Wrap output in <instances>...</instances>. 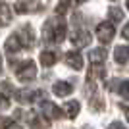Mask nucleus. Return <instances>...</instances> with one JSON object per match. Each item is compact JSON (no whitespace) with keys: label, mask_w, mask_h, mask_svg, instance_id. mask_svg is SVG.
I'll return each instance as SVG.
<instances>
[{"label":"nucleus","mask_w":129,"mask_h":129,"mask_svg":"<svg viewBox=\"0 0 129 129\" xmlns=\"http://www.w3.org/2000/svg\"><path fill=\"white\" fill-rule=\"evenodd\" d=\"M66 23L62 19L58 21H46V27H44V39L48 43H62L66 37Z\"/></svg>","instance_id":"1"},{"label":"nucleus","mask_w":129,"mask_h":129,"mask_svg":"<svg viewBox=\"0 0 129 129\" xmlns=\"http://www.w3.org/2000/svg\"><path fill=\"white\" fill-rule=\"evenodd\" d=\"M17 79L21 81V83H25V81H33L35 77H37V70H35V64H33L31 60H27V62H23L19 68H17Z\"/></svg>","instance_id":"2"},{"label":"nucleus","mask_w":129,"mask_h":129,"mask_svg":"<svg viewBox=\"0 0 129 129\" xmlns=\"http://www.w3.org/2000/svg\"><path fill=\"white\" fill-rule=\"evenodd\" d=\"M114 33H116V29H114L112 23H108V21L100 23V25L96 27V35H98V39H100V43H104V44H108L110 41H112Z\"/></svg>","instance_id":"3"},{"label":"nucleus","mask_w":129,"mask_h":129,"mask_svg":"<svg viewBox=\"0 0 129 129\" xmlns=\"http://www.w3.org/2000/svg\"><path fill=\"white\" fill-rule=\"evenodd\" d=\"M71 41H73V46L81 48V46H87V44L91 43V35L87 31H75L71 35Z\"/></svg>","instance_id":"4"},{"label":"nucleus","mask_w":129,"mask_h":129,"mask_svg":"<svg viewBox=\"0 0 129 129\" xmlns=\"http://www.w3.org/2000/svg\"><path fill=\"white\" fill-rule=\"evenodd\" d=\"M66 62H68V66H71V68L77 70V71L83 68V56H81L79 52H68L66 54Z\"/></svg>","instance_id":"5"},{"label":"nucleus","mask_w":129,"mask_h":129,"mask_svg":"<svg viewBox=\"0 0 129 129\" xmlns=\"http://www.w3.org/2000/svg\"><path fill=\"white\" fill-rule=\"evenodd\" d=\"M54 94H58V96H66V94H70L73 91V87L70 83H66V81H58V83H54Z\"/></svg>","instance_id":"6"},{"label":"nucleus","mask_w":129,"mask_h":129,"mask_svg":"<svg viewBox=\"0 0 129 129\" xmlns=\"http://www.w3.org/2000/svg\"><path fill=\"white\" fill-rule=\"evenodd\" d=\"M114 58L118 64H127L129 62V46H118L114 50Z\"/></svg>","instance_id":"7"},{"label":"nucleus","mask_w":129,"mask_h":129,"mask_svg":"<svg viewBox=\"0 0 129 129\" xmlns=\"http://www.w3.org/2000/svg\"><path fill=\"white\" fill-rule=\"evenodd\" d=\"M104 58H106L104 48H94V50H91V54H89V60H91L92 66H102Z\"/></svg>","instance_id":"8"},{"label":"nucleus","mask_w":129,"mask_h":129,"mask_svg":"<svg viewBox=\"0 0 129 129\" xmlns=\"http://www.w3.org/2000/svg\"><path fill=\"white\" fill-rule=\"evenodd\" d=\"M12 19V12H10V6L6 4H0V27L8 25Z\"/></svg>","instance_id":"9"},{"label":"nucleus","mask_w":129,"mask_h":129,"mask_svg":"<svg viewBox=\"0 0 129 129\" xmlns=\"http://www.w3.org/2000/svg\"><path fill=\"white\" fill-rule=\"evenodd\" d=\"M56 60H58L56 52H50V50H46V52L41 54V64H43V66H52V64H56Z\"/></svg>","instance_id":"10"},{"label":"nucleus","mask_w":129,"mask_h":129,"mask_svg":"<svg viewBox=\"0 0 129 129\" xmlns=\"http://www.w3.org/2000/svg\"><path fill=\"white\" fill-rule=\"evenodd\" d=\"M41 110H43V114H46L48 118H58L60 116V110L54 106V104H50V102H44Z\"/></svg>","instance_id":"11"},{"label":"nucleus","mask_w":129,"mask_h":129,"mask_svg":"<svg viewBox=\"0 0 129 129\" xmlns=\"http://www.w3.org/2000/svg\"><path fill=\"white\" fill-rule=\"evenodd\" d=\"M66 114H68V118H75L77 114H79V102H77V100L68 102L66 104Z\"/></svg>","instance_id":"12"},{"label":"nucleus","mask_w":129,"mask_h":129,"mask_svg":"<svg viewBox=\"0 0 129 129\" xmlns=\"http://www.w3.org/2000/svg\"><path fill=\"white\" fill-rule=\"evenodd\" d=\"M108 17H110L114 23H119V21H123V12L119 10V8H110V12H108Z\"/></svg>","instance_id":"13"},{"label":"nucleus","mask_w":129,"mask_h":129,"mask_svg":"<svg viewBox=\"0 0 129 129\" xmlns=\"http://www.w3.org/2000/svg\"><path fill=\"white\" fill-rule=\"evenodd\" d=\"M118 91H119V94H121V96H125V98L129 96V79H127V81H121V83H119Z\"/></svg>","instance_id":"14"},{"label":"nucleus","mask_w":129,"mask_h":129,"mask_svg":"<svg viewBox=\"0 0 129 129\" xmlns=\"http://www.w3.org/2000/svg\"><path fill=\"white\" fill-rule=\"evenodd\" d=\"M8 106H10V100L0 92V110H4V108H8Z\"/></svg>","instance_id":"15"},{"label":"nucleus","mask_w":129,"mask_h":129,"mask_svg":"<svg viewBox=\"0 0 129 129\" xmlns=\"http://www.w3.org/2000/svg\"><path fill=\"white\" fill-rule=\"evenodd\" d=\"M108 129H123V125H121V123H118V121H114V123L110 125Z\"/></svg>","instance_id":"16"},{"label":"nucleus","mask_w":129,"mask_h":129,"mask_svg":"<svg viewBox=\"0 0 129 129\" xmlns=\"http://www.w3.org/2000/svg\"><path fill=\"white\" fill-rule=\"evenodd\" d=\"M121 35H123V39H129V23H127V27L123 29V33H121Z\"/></svg>","instance_id":"17"},{"label":"nucleus","mask_w":129,"mask_h":129,"mask_svg":"<svg viewBox=\"0 0 129 129\" xmlns=\"http://www.w3.org/2000/svg\"><path fill=\"white\" fill-rule=\"evenodd\" d=\"M125 116H127V121H129V108H125Z\"/></svg>","instance_id":"18"},{"label":"nucleus","mask_w":129,"mask_h":129,"mask_svg":"<svg viewBox=\"0 0 129 129\" xmlns=\"http://www.w3.org/2000/svg\"><path fill=\"white\" fill-rule=\"evenodd\" d=\"M75 2H85V0H75Z\"/></svg>","instance_id":"19"},{"label":"nucleus","mask_w":129,"mask_h":129,"mask_svg":"<svg viewBox=\"0 0 129 129\" xmlns=\"http://www.w3.org/2000/svg\"><path fill=\"white\" fill-rule=\"evenodd\" d=\"M14 129H19V127H14Z\"/></svg>","instance_id":"20"}]
</instances>
